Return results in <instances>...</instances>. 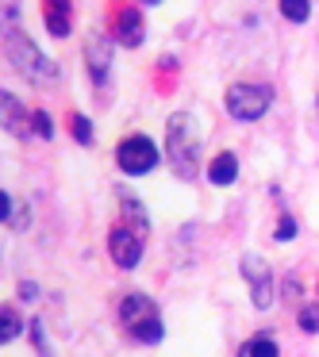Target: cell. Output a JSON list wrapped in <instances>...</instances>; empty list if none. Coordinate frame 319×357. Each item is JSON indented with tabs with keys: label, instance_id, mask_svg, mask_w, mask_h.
<instances>
[{
	"label": "cell",
	"instance_id": "obj_16",
	"mask_svg": "<svg viewBox=\"0 0 319 357\" xmlns=\"http://www.w3.org/2000/svg\"><path fill=\"white\" fill-rule=\"evenodd\" d=\"M246 354L250 357H281V349H277V342H273L269 334H258V338H250Z\"/></svg>",
	"mask_w": 319,
	"mask_h": 357
},
{
	"label": "cell",
	"instance_id": "obj_5",
	"mask_svg": "<svg viewBox=\"0 0 319 357\" xmlns=\"http://www.w3.org/2000/svg\"><path fill=\"white\" fill-rule=\"evenodd\" d=\"M158 146L147 139V135H131V139H124L116 146V165L127 173V177H142V173H150L158 165Z\"/></svg>",
	"mask_w": 319,
	"mask_h": 357
},
{
	"label": "cell",
	"instance_id": "obj_3",
	"mask_svg": "<svg viewBox=\"0 0 319 357\" xmlns=\"http://www.w3.org/2000/svg\"><path fill=\"white\" fill-rule=\"evenodd\" d=\"M4 50H8V62L16 66L27 81H54L58 77V66L50 62V58L43 54V50L35 47L20 27H12V31L4 35Z\"/></svg>",
	"mask_w": 319,
	"mask_h": 357
},
{
	"label": "cell",
	"instance_id": "obj_21",
	"mask_svg": "<svg viewBox=\"0 0 319 357\" xmlns=\"http://www.w3.org/2000/svg\"><path fill=\"white\" fill-rule=\"evenodd\" d=\"M0 208H4V223H8V219H16V215H12V211H16V200H12L8 192L0 196Z\"/></svg>",
	"mask_w": 319,
	"mask_h": 357
},
{
	"label": "cell",
	"instance_id": "obj_2",
	"mask_svg": "<svg viewBox=\"0 0 319 357\" xmlns=\"http://www.w3.org/2000/svg\"><path fill=\"white\" fill-rule=\"evenodd\" d=\"M119 323L127 326L135 342L142 346H154V342L165 338V326H162V315H158V303L142 292H131L119 300Z\"/></svg>",
	"mask_w": 319,
	"mask_h": 357
},
{
	"label": "cell",
	"instance_id": "obj_20",
	"mask_svg": "<svg viewBox=\"0 0 319 357\" xmlns=\"http://www.w3.org/2000/svg\"><path fill=\"white\" fill-rule=\"evenodd\" d=\"M31 131H39V139H50V135H54V127H50V116H47V112H35V116H31Z\"/></svg>",
	"mask_w": 319,
	"mask_h": 357
},
{
	"label": "cell",
	"instance_id": "obj_4",
	"mask_svg": "<svg viewBox=\"0 0 319 357\" xmlns=\"http://www.w3.org/2000/svg\"><path fill=\"white\" fill-rule=\"evenodd\" d=\"M273 104V89L265 81H239V85L227 89V112L242 123H254L269 112Z\"/></svg>",
	"mask_w": 319,
	"mask_h": 357
},
{
	"label": "cell",
	"instance_id": "obj_19",
	"mask_svg": "<svg viewBox=\"0 0 319 357\" xmlns=\"http://www.w3.org/2000/svg\"><path fill=\"white\" fill-rule=\"evenodd\" d=\"M296 231H300V227H296V219H292V215H281L273 238H277V242H288V238H296Z\"/></svg>",
	"mask_w": 319,
	"mask_h": 357
},
{
	"label": "cell",
	"instance_id": "obj_10",
	"mask_svg": "<svg viewBox=\"0 0 319 357\" xmlns=\"http://www.w3.org/2000/svg\"><path fill=\"white\" fill-rule=\"evenodd\" d=\"M43 24L54 39H66L73 24V4L70 0H43Z\"/></svg>",
	"mask_w": 319,
	"mask_h": 357
},
{
	"label": "cell",
	"instance_id": "obj_8",
	"mask_svg": "<svg viewBox=\"0 0 319 357\" xmlns=\"http://www.w3.org/2000/svg\"><path fill=\"white\" fill-rule=\"evenodd\" d=\"M108 254L119 269H139L142 261V234H135L131 227H112L108 231Z\"/></svg>",
	"mask_w": 319,
	"mask_h": 357
},
{
	"label": "cell",
	"instance_id": "obj_18",
	"mask_svg": "<svg viewBox=\"0 0 319 357\" xmlns=\"http://www.w3.org/2000/svg\"><path fill=\"white\" fill-rule=\"evenodd\" d=\"M70 123H73V139H77L81 146H89V142H93V123H89V116H81V112H77Z\"/></svg>",
	"mask_w": 319,
	"mask_h": 357
},
{
	"label": "cell",
	"instance_id": "obj_14",
	"mask_svg": "<svg viewBox=\"0 0 319 357\" xmlns=\"http://www.w3.org/2000/svg\"><path fill=\"white\" fill-rule=\"evenodd\" d=\"M277 8L285 20H292V24H308L311 20V0H277Z\"/></svg>",
	"mask_w": 319,
	"mask_h": 357
},
{
	"label": "cell",
	"instance_id": "obj_17",
	"mask_svg": "<svg viewBox=\"0 0 319 357\" xmlns=\"http://www.w3.org/2000/svg\"><path fill=\"white\" fill-rule=\"evenodd\" d=\"M296 323H300L304 334H319V307H311V303H308V307H300V311H296Z\"/></svg>",
	"mask_w": 319,
	"mask_h": 357
},
{
	"label": "cell",
	"instance_id": "obj_15",
	"mask_svg": "<svg viewBox=\"0 0 319 357\" xmlns=\"http://www.w3.org/2000/svg\"><path fill=\"white\" fill-rule=\"evenodd\" d=\"M20 311L16 307H4L0 311V342H12V338H20Z\"/></svg>",
	"mask_w": 319,
	"mask_h": 357
},
{
	"label": "cell",
	"instance_id": "obj_7",
	"mask_svg": "<svg viewBox=\"0 0 319 357\" xmlns=\"http://www.w3.org/2000/svg\"><path fill=\"white\" fill-rule=\"evenodd\" d=\"M112 39L119 43V47L135 50L142 47V39H147V24H142V12L131 8V4H119L116 12H112Z\"/></svg>",
	"mask_w": 319,
	"mask_h": 357
},
{
	"label": "cell",
	"instance_id": "obj_23",
	"mask_svg": "<svg viewBox=\"0 0 319 357\" xmlns=\"http://www.w3.org/2000/svg\"><path fill=\"white\" fill-rule=\"evenodd\" d=\"M142 4H162V0H142Z\"/></svg>",
	"mask_w": 319,
	"mask_h": 357
},
{
	"label": "cell",
	"instance_id": "obj_6",
	"mask_svg": "<svg viewBox=\"0 0 319 357\" xmlns=\"http://www.w3.org/2000/svg\"><path fill=\"white\" fill-rule=\"evenodd\" d=\"M242 280H246V288H250L254 307L258 311H269L273 307V273H269V265H265L262 257L246 254V257H242Z\"/></svg>",
	"mask_w": 319,
	"mask_h": 357
},
{
	"label": "cell",
	"instance_id": "obj_1",
	"mask_svg": "<svg viewBox=\"0 0 319 357\" xmlns=\"http://www.w3.org/2000/svg\"><path fill=\"white\" fill-rule=\"evenodd\" d=\"M165 162L181 181H196L200 173V135L188 112H173L165 123Z\"/></svg>",
	"mask_w": 319,
	"mask_h": 357
},
{
	"label": "cell",
	"instance_id": "obj_11",
	"mask_svg": "<svg viewBox=\"0 0 319 357\" xmlns=\"http://www.w3.org/2000/svg\"><path fill=\"white\" fill-rule=\"evenodd\" d=\"M119 208H124V215H127V227H131L135 234H142V238H147V231H150V219H147V211H142L139 196H135L127 185L119 188Z\"/></svg>",
	"mask_w": 319,
	"mask_h": 357
},
{
	"label": "cell",
	"instance_id": "obj_22",
	"mask_svg": "<svg viewBox=\"0 0 319 357\" xmlns=\"http://www.w3.org/2000/svg\"><path fill=\"white\" fill-rule=\"evenodd\" d=\"M35 292H39V288H35V284H31V280H24V284H20V296H24V300H31V296H35Z\"/></svg>",
	"mask_w": 319,
	"mask_h": 357
},
{
	"label": "cell",
	"instance_id": "obj_12",
	"mask_svg": "<svg viewBox=\"0 0 319 357\" xmlns=\"http://www.w3.org/2000/svg\"><path fill=\"white\" fill-rule=\"evenodd\" d=\"M235 177H239V158H235L231 150H223V154L212 158V165H208V181H212V185L227 188V185H235Z\"/></svg>",
	"mask_w": 319,
	"mask_h": 357
},
{
	"label": "cell",
	"instance_id": "obj_13",
	"mask_svg": "<svg viewBox=\"0 0 319 357\" xmlns=\"http://www.w3.org/2000/svg\"><path fill=\"white\" fill-rule=\"evenodd\" d=\"M0 104H4V127H8L12 135H27V123H31V116H27V112L20 108L16 96L4 93V100H0Z\"/></svg>",
	"mask_w": 319,
	"mask_h": 357
},
{
	"label": "cell",
	"instance_id": "obj_9",
	"mask_svg": "<svg viewBox=\"0 0 319 357\" xmlns=\"http://www.w3.org/2000/svg\"><path fill=\"white\" fill-rule=\"evenodd\" d=\"M112 43L104 31H93L85 39V62H89V77L93 85H108V70H112Z\"/></svg>",
	"mask_w": 319,
	"mask_h": 357
}]
</instances>
